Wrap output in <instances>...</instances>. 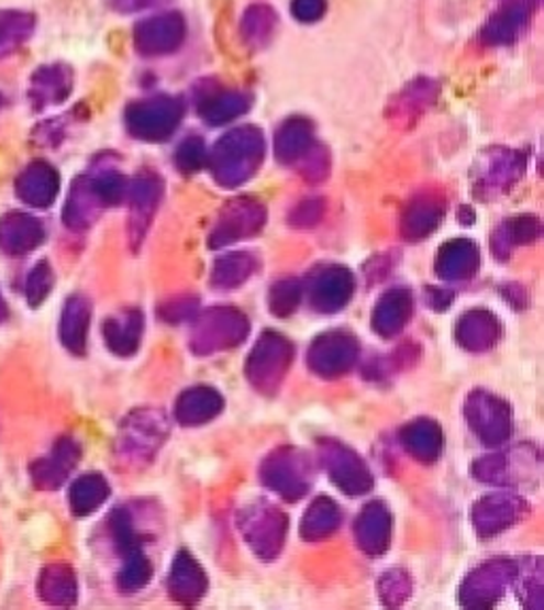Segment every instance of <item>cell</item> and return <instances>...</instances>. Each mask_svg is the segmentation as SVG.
Returning a JSON list of instances; mask_svg holds the SVG:
<instances>
[{
    "mask_svg": "<svg viewBox=\"0 0 544 610\" xmlns=\"http://www.w3.org/2000/svg\"><path fill=\"white\" fill-rule=\"evenodd\" d=\"M309 138V124L304 120H291L281 130L279 136V152L281 154H296L307 145Z\"/></svg>",
    "mask_w": 544,
    "mask_h": 610,
    "instance_id": "cell-12",
    "label": "cell"
},
{
    "mask_svg": "<svg viewBox=\"0 0 544 610\" xmlns=\"http://www.w3.org/2000/svg\"><path fill=\"white\" fill-rule=\"evenodd\" d=\"M262 152L259 132L254 129L234 130L227 134L224 143L220 145V173L224 181H238L256 162V156Z\"/></svg>",
    "mask_w": 544,
    "mask_h": 610,
    "instance_id": "cell-4",
    "label": "cell"
},
{
    "mask_svg": "<svg viewBox=\"0 0 544 610\" xmlns=\"http://www.w3.org/2000/svg\"><path fill=\"white\" fill-rule=\"evenodd\" d=\"M18 196L33 207H49L58 192V175L45 162H33L18 179Z\"/></svg>",
    "mask_w": 544,
    "mask_h": 610,
    "instance_id": "cell-6",
    "label": "cell"
},
{
    "mask_svg": "<svg viewBox=\"0 0 544 610\" xmlns=\"http://www.w3.org/2000/svg\"><path fill=\"white\" fill-rule=\"evenodd\" d=\"M7 315V311H4V302H2V298H0V320Z\"/></svg>",
    "mask_w": 544,
    "mask_h": 610,
    "instance_id": "cell-16",
    "label": "cell"
},
{
    "mask_svg": "<svg viewBox=\"0 0 544 610\" xmlns=\"http://www.w3.org/2000/svg\"><path fill=\"white\" fill-rule=\"evenodd\" d=\"M327 11V0H291V15L302 24L320 22Z\"/></svg>",
    "mask_w": 544,
    "mask_h": 610,
    "instance_id": "cell-13",
    "label": "cell"
},
{
    "mask_svg": "<svg viewBox=\"0 0 544 610\" xmlns=\"http://www.w3.org/2000/svg\"><path fill=\"white\" fill-rule=\"evenodd\" d=\"M43 239L41 224L24 213H9L0 220V247L7 254H24L36 247Z\"/></svg>",
    "mask_w": 544,
    "mask_h": 610,
    "instance_id": "cell-7",
    "label": "cell"
},
{
    "mask_svg": "<svg viewBox=\"0 0 544 610\" xmlns=\"http://www.w3.org/2000/svg\"><path fill=\"white\" fill-rule=\"evenodd\" d=\"M73 92V70L66 65L41 66L31 77L29 97L36 109L58 104Z\"/></svg>",
    "mask_w": 544,
    "mask_h": 610,
    "instance_id": "cell-5",
    "label": "cell"
},
{
    "mask_svg": "<svg viewBox=\"0 0 544 610\" xmlns=\"http://www.w3.org/2000/svg\"><path fill=\"white\" fill-rule=\"evenodd\" d=\"M500 2H519V4H530V7H539L541 0H500Z\"/></svg>",
    "mask_w": 544,
    "mask_h": 610,
    "instance_id": "cell-15",
    "label": "cell"
},
{
    "mask_svg": "<svg viewBox=\"0 0 544 610\" xmlns=\"http://www.w3.org/2000/svg\"><path fill=\"white\" fill-rule=\"evenodd\" d=\"M536 7L519 2H500V9L480 29V41L487 47L512 45L528 31Z\"/></svg>",
    "mask_w": 544,
    "mask_h": 610,
    "instance_id": "cell-3",
    "label": "cell"
},
{
    "mask_svg": "<svg viewBox=\"0 0 544 610\" xmlns=\"http://www.w3.org/2000/svg\"><path fill=\"white\" fill-rule=\"evenodd\" d=\"M109 2H111V7L118 13H136V11H145V9L158 7V4L166 2V0H109Z\"/></svg>",
    "mask_w": 544,
    "mask_h": 610,
    "instance_id": "cell-14",
    "label": "cell"
},
{
    "mask_svg": "<svg viewBox=\"0 0 544 610\" xmlns=\"http://www.w3.org/2000/svg\"><path fill=\"white\" fill-rule=\"evenodd\" d=\"M436 95H438V84L432 79L419 77L402 90V95L398 97V102L393 107L402 118H407L409 111L419 113V111L428 109L436 100Z\"/></svg>",
    "mask_w": 544,
    "mask_h": 610,
    "instance_id": "cell-11",
    "label": "cell"
},
{
    "mask_svg": "<svg viewBox=\"0 0 544 610\" xmlns=\"http://www.w3.org/2000/svg\"><path fill=\"white\" fill-rule=\"evenodd\" d=\"M34 15L18 9H0V60L18 52L34 33Z\"/></svg>",
    "mask_w": 544,
    "mask_h": 610,
    "instance_id": "cell-9",
    "label": "cell"
},
{
    "mask_svg": "<svg viewBox=\"0 0 544 610\" xmlns=\"http://www.w3.org/2000/svg\"><path fill=\"white\" fill-rule=\"evenodd\" d=\"M252 104V97L238 90H220L213 92L211 97L202 100V109L200 113L204 115V120H209L211 124H222L232 118L243 115Z\"/></svg>",
    "mask_w": 544,
    "mask_h": 610,
    "instance_id": "cell-10",
    "label": "cell"
},
{
    "mask_svg": "<svg viewBox=\"0 0 544 610\" xmlns=\"http://www.w3.org/2000/svg\"><path fill=\"white\" fill-rule=\"evenodd\" d=\"M184 115V102L179 98L156 97L132 102L126 111L129 126L134 134L147 138H160L173 132Z\"/></svg>",
    "mask_w": 544,
    "mask_h": 610,
    "instance_id": "cell-2",
    "label": "cell"
},
{
    "mask_svg": "<svg viewBox=\"0 0 544 610\" xmlns=\"http://www.w3.org/2000/svg\"><path fill=\"white\" fill-rule=\"evenodd\" d=\"M277 24H279L277 11L270 4L256 2V4H249L241 18V36L249 49L259 52L273 41Z\"/></svg>",
    "mask_w": 544,
    "mask_h": 610,
    "instance_id": "cell-8",
    "label": "cell"
},
{
    "mask_svg": "<svg viewBox=\"0 0 544 610\" xmlns=\"http://www.w3.org/2000/svg\"><path fill=\"white\" fill-rule=\"evenodd\" d=\"M186 36L188 24L181 13H160L134 26V49L143 58H162L175 54L186 43Z\"/></svg>",
    "mask_w": 544,
    "mask_h": 610,
    "instance_id": "cell-1",
    "label": "cell"
}]
</instances>
